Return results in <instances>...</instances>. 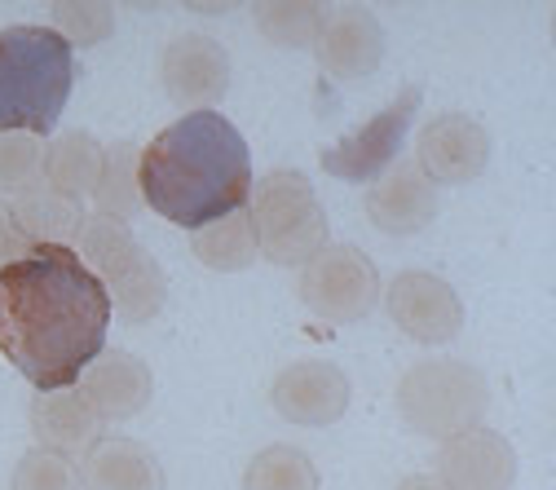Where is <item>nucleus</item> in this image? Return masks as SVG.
Segmentation results:
<instances>
[{
    "label": "nucleus",
    "instance_id": "nucleus-14",
    "mask_svg": "<svg viewBox=\"0 0 556 490\" xmlns=\"http://www.w3.org/2000/svg\"><path fill=\"white\" fill-rule=\"evenodd\" d=\"M314 58L331 80H367L376 66L384 62V27L371 10L363 5H344L336 14H327L318 40H314Z\"/></svg>",
    "mask_w": 556,
    "mask_h": 490
},
{
    "label": "nucleus",
    "instance_id": "nucleus-25",
    "mask_svg": "<svg viewBox=\"0 0 556 490\" xmlns=\"http://www.w3.org/2000/svg\"><path fill=\"white\" fill-rule=\"evenodd\" d=\"M53 32L72 49H93L115 36V10L102 0H62V5H53Z\"/></svg>",
    "mask_w": 556,
    "mask_h": 490
},
{
    "label": "nucleus",
    "instance_id": "nucleus-18",
    "mask_svg": "<svg viewBox=\"0 0 556 490\" xmlns=\"http://www.w3.org/2000/svg\"><path fill=\"white\" fill-rule=\"evenodd\" d=\"M85 490H164V464L132 438H98L80 460Z\"/></svg>",
    "mask_w": 556,
    "mask_h": 490
},
{
    "label": "nucleus",
    "instance_id": "nucleus-13",
    "mask_svg": "<svg viewBox=\"0 0 556 490\" xmlns=\"http://www.w3.org/2000/svg\"><path fill=\"white\" fill-rule=\"evenodd\" d=\"M438 481L446 490H513L517 451L495 429H468L438 447Z\"/></svg>",
    "mask_w": 556,
    "mask_h": 490
},
{
    "label": "nucleus",
    "instance_id": "nucleus-20",
    "mask_svg": "<svg viewBox=\"0 0 556 490\" xmlns=\"http://www.w3.org/2000/svg\"><path fill=\"white\" fill-rule=\"evenodd\" d=\"M102 155H106V147L98 142L93 133H85V128H76V133H58L53 142L45 147L40 181H45V186H53L58 194L80 199L85 190H93V186H98Z\"/></svg>",
    "mask_w": 556,
    "mask_h": 490
},
{
    "label": "nucleus",
    "instance_id": "nucleus-12",
    "mask_svg": "<svg viewBox=\"0 0 556 490\" xmlns=\"http://www.w3.org/2000/svg\"><path fill=\"white\" fill-rule=\"evenodd\" d=\"M269 402L288 425L327 429L350 411V376L327 359H301L274 376Z\"/></svg>",
    "mask_w": 556,
    "mask_h": 490
},
{
    "label": "nucleus",
    "instance_id": "nucleus-5",
    "mask_svg": "<svg viewBox=\"0 0 556 490\" xmlns=\"http://www.w3.org/2000/svg\"><path fill=\"white\" fill-rule=\"evenodd\" d=\"M76 243H80V261L102 278V288L111 297V310L124 323H151L164 310L168 278H164L160 261L137 243L128 222L89 217Z\"/></svg>",
    "mask_w": 556,
    "mask_h": 490
},
{
    "label": "nucleus",
    "instance_id": "nucleus-15",
    "mask_svg": "<svg viewBox=\"0 0 556 490\" xmlns=\"http://www.w3.org/2000/svg\"><path fill=\"white\" fill-rule=\"evenodd\" d=\"M367 217L384 235H420L438 217V186L410 160H393L367 190Z\"/></svg>",
    "mask_w": 556,
    "mask_h": 490
},
{
    "label": "nucleus",
    "instance_id": "nucleus-3",
    "mask_svg": "<svg viewBox=\"0 0 556 490\" xmlns=\"http://www.w3.org/2000/svg\"><path fill=\"white\" fill-rule=\"evenodd\" d=\"M76 89V49L53 27H0V133H49Z\"/></svg>",
    "mask_w": 556,
    "mask_h": 490
},
{
    "label": "nucleus",
    "instance_id": "nucleus-28",
    "mask_svg": "<svg viewBox=\"0 0 556 490\" xmlns=\"http://www.w3.org/2000/svg\"><path fill=\"white\" fill-rule=\"evenodd\" d=\"M31 252V239H27V230L18 226V217H14V208L0 199V265H10V261H18V256H27Z\"/></svg>",
    "mask_w": 556,
    "mask_h": 490
},
{
    "label": "nucleus",
    "instance_id": "nucleus-7",
    "mask_svg": "<svg viewBox=\"0 0 556 490\" xmlns=\"http://www.w3.org/2000/svg\"><path fill=\"white\" fill-rule=\"evenodd\" d=\"M296 297L323 323H363L380 301V269L354 243H323L301 265Z\"/></svg>",
    "mask_w": 556,
    "mask_h": 490
},
{
    "label": "nucleus",
    "instance_id": "nucleus-10",
    "mask_svg": "<svg viewBox=\"0 0 556 490\" xmlns=\"http://www.w3.org/2000/svg\"><path fill=\"white\" fill-rule=\"evenodd\" d=\"M491 164V133H485L472 115L446 111L420 128L415 142V168H420L433 186H464L477 181Z\"/></svg>",
    "mask_w": 556,
    "mask_h": 490
},
{
    "label": "nucleus",
    "instance_id": "nucleus-26",
    "mask_svg": "<svg viewBox=\"0 0 556 490\" xmlns=\"http://www.w3.org/2000/svg\"><path fill=\"white\" fill-rule=\"evenodd\" d=\"M10 490H80V464L72 455L36 447L18 460Z\"/></svg>",
    "mask_w": 556,
    "mask_h": 490
},
{
    "label": "nucleus",
    "instance_id": "nucleus-4",
    "mask_svg": "<svg viewBox=\"0 0 556 490\" xmlns=\"http://www.w3.org/2000/svg\"><path fill=\"white\" fill-rule=\"evenodd\" d=\"M491 385L464 359H425L397 380V415L425 438H455L481 425Z\"/></svg>",
    "mask_w": 556,
    "mask_h": 490
},
{
    "label": "nucleus",
    "instance_id": "nucleus-2",
    "mask_svg": "<svg viewBox=\"0 0 556 490\" xmlns=\"http://www.w3.org/2000/svg\"><path fill=\"white\" fill-rule=\"evenodd\" d=\"M137 190L142 203L181 230L230 217L252 194L243 133L217 111H186L151 137L147 151H137Z\"/></svg>",
    "mask_w": 556,
    "mask_h": 490
},
{
    "label": "nucleus",
    "instance_id": "nucleus-29",
    "mask_svg": "<svg viewBox=\"0 0 556 490\" xmlns=\"http://www.w3.org/2000/svg\"><path fill=\"white\" fill-rule=\"evenodd\" d=\"M393 490H446V486H442L433 473H410V477H402Z\"/></svg>",
    "mask_w": 556,
    "mask_h": 490
},
{
    "label": "nucleus",
    "instance_id": "nucleus-21",
    "mask_svg": "<svg viewBox=\"0 0 556 490\" xmlns=\"http://www.w3.org/2000/svg\"><path fill=\"white\" fill-rule=\"evenodd\" d=\"M190 252H194L207 269H222V274L248 269V265L261 256V252H256V230H252L248 208H235L230 217L199 226L194 239H190Z\"/></svg>",
    "mask_w": 556,
    "mask_h": 490
},
{
    "label": "nucleus",
    "instance_id": "nucleus-23",
    "mask_svg": "<svg viewBox=\"0 0 556 490\" xmlns=\"http://www.w3.org/2000/svg\"><path fill=\"white\" fill-rule=\"evenodd\" d=\"M252 23L269 45L305 49V45L318 40V32L327 23V10L314 5V0H265V5L252 10Z\"/></svg>",
    "mask_w": 556,
    "mask_h": 490
},
{
    "label": "nucleus",
    "instance_id": "nucleus-8",
    "mask_svg": "<svg viewBox=\"0 0 556 490\" xmlns=\"http://www.w3.org/2000/svg\"><path fill=\"white\" fill-rule=\"evenodd\" d=\"M420 85H406L380 115H371L363 128L340 137L336 147L323 151V168L340 181H376L393 160H402V142L420 115Z\"/></svg>",
    "mask_w": 556,
    "mask_h": 490
},
{
    "label": "nucleus",
    "instance_id": "nucleus-24",
    "mask_svg": "<svg viewBox=\"0 0 556 490\" xmlns=\"http://www.w3.org/2000/svg\"><path fill=\"white\" fill-rule=\"evenodd\" d=\"M243 490H318V468L301 447L274 442L252 455L243 473Z\"/></svg>",
    "mask_w": 556,
    "mask_h": 490
},
{
    "label": "nucleus",
    "instance_id": "nucleus-9",
    "mask_svg": "<svg viewBox=\"0 0 556 490\" xmlns=\"http://www.w3.org/2000/svg\"><path fill=\"white\" fill-rule=\"evenodd\" d=\"M384 310L415 344H451L464 331V301L433 269H402L384 288Z\"/></svg>",
    "mask_w": 556,
    "mask_h": 490
},
{
    "label": "nucleus",
    "instance_id": "nucleus-1",
    "mask_svg": "<svg viewBox=\"0 0 556 490\" xmlns=\"http://www.w3.org/2000/svg\"><path fill=\"white\" fill-rule=\"evenodd\" d=\"M111 297L76 248L31 243L27 256L0 265V359L45 389L76 385L106 349Z\"/></svg>",
    "mask_w": 556,
    "mask_h": 490
},
{
    "label": "nucleus",
    "instance_id": "nucleus-19",
    "mask_svg": "<svg viewBox=\"0 0 556 490\" xmlns=\"http://www.w3.org/2000/svg\"><path fill=\"white\" fill-rule=\"evenodd\" d=\"M14 217H18V226L27 230V239L31 243H72V239H80V230H85V208H80V199H72V194H58L53 186H45V181H36V186H27V190H18L14 194Z\"/></svg>",
    "mask_w": 556,
    "mask_h": 490
},
{
    "label": "nucleus",
    "instance_id": "nucleus-27",
    "mask_svg": "<svg viewBox=\"0 0 556 490\" xmlns=\"http://www.w3.org/2000/svg\"><path fill=\"white\" fill-rule=\"evenodd\" d=\"M45 168V137L31 133H0V190H27Z\"/></svg>",
    "mask_w": 556,
    "mask_h": 490
},
{
    "label": "nucleus",
    "instance_id": "nucleus-11",
    "mask_svg": "<svg viewBox=\"0 0 556 490\" xmlns=\"http://www.w3.org/2000/svg\"><path fill=\"white\" fill-rule=\"evenodd\" d=\"M164 93L186 111H207L230 89V53L207 32H181L160 58Z\"/></svg>",
    "mask_w": 556,
    "mask_h": 490
},
{
    "label": "nucleus",
    "instance_id": "nucleus-17",
    "mask_svg": "<svg viewBox=\"0 0 556 490\" xmlns=\"http://www.w3.org/2000/svg\"><path fill=\"white\" fill-rule=\"evenodd\" d=\"M31 434L45 451L80 455L102 438V415L89 406V398L76 385L45 389L31 398Z\"/></svg>",
    "mask_w": 556,
    "mask_h": 490
},
{
    "label": "nucleus",
    "instance_id": "nucleus-6",
    "mask_svg": "<svg viewBox=\"0 0 556 490\" xmlns=\"http://www.w3.org/2000/svg\"><path fill=\"white\" fill-rule=\"evenodd\" d=\"M248 217L256 230V252L274 265H305L327 243V213L296 168L265 173L248 194Z\"/></svg>",
    "mask_w": 556,
    "mask_h": 490
},
{
    "label": "nucleus",
    "instance_id": "nucleus-22",
    "mask_svg": "<svg viewBox=\"0 0 556 490\" xmlns=\"http://www.w3.org/2000/svg\"><path fill=\"white\" fill-rule=\"evenodd\" d=\"M93 203L98 217L111 222H128L137 208H142V190H137V147L132 142H115L102 155V173L93 186Z\"/></svg>",
    "mask_w": 556,
    "mask_h": 490
},
{
    "label": "nucleus",
    "instance_id": "nucleus-16",
    "mask_svg": "<svg viewBox=\"0 0 556 490\" xmlns=\"http://www.w3.org/2000/svg\"><path fill=\"white\" fill-rule=\"evenodd\" d=\"M76 389L89 398V406L102 419H132V415H142L151 406L155 376H151V367L137 354H124V349H102V354L80 372Z\"/></svg>",
    "mask_w": 556,
    "mask_h": 490
}]
</instances>
